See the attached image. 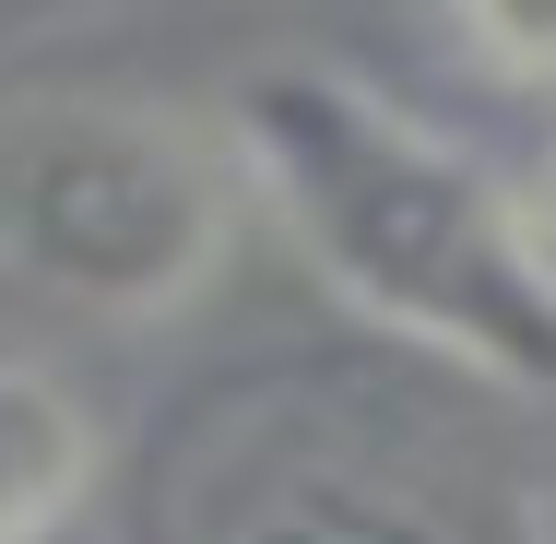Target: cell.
I'll return each instance as SVG.
<instances>
[{"label":"cell","mask_w":556,"mask_h":544,"mask_svg":"<svg viewBox=\"0 0 556 544\" xmlns=\"http://www.w3.org/2000/svg\"><path fill=\"white\" fill-rule=\"evenodd\" d=\"M237 166L332 273L343 308L462 379L556 391V249L450 130L332 60H273L237 96Z\"/></svg>","instance_id":"6da1fadb"},{"label":"cell","mask_w":556,"mask_h":544,"mask_svg":"<svg viewBox=\"0 0 556 544\" xmlns=\"http://www.w3.org/2000/svg\"><path fill=\"white\" fill-rule=\"evenodd\" d=\"M237 225V166L142 96H12L0 107V273L60 308L166 320L202 296Z\"/></svg>","instance_id":"7a4b0ae2"},{"label":"cell","mask_w":556,"mask_h":544,"mask_svg":"<svg viewBox=\"0 0 556 544\" xmlns=\"http://www.w3.org/2000/svg\"><path fill=\"white\" fill-rule=\"evenodd\" d=\"M84 485H96V427H84V403H72L48 367L0 355V544H48L72 509H84Z\"/></svg>","instance_id":"3957f363"},{"label":"cell","mask_w":556,"mask_h":544,"mask_svg":"<svg viewBox=\"0 0 556 544\" xmlns=\"http://www.w3.org/2000/svg\"><path fill=\"white\" fill-rule=\"evenodd\" d=\"M225 544H450V521H427L403 485L367 473H285Z\"/></svg>","instance_id":"277c9868"},{"label":"cell","mask_w":556,"mask_h":544,"mask_svg":"<svg viewBox=\"0 0 556 544\" xmlns=\"http://www.w3.org/2000/svg\"><path fill=\"white\" fill-rule=\"evenodd\" d=\"M545 214H556V166H545Z\"/></svg>","instance_id":"5b68a950"}]
</instances>
